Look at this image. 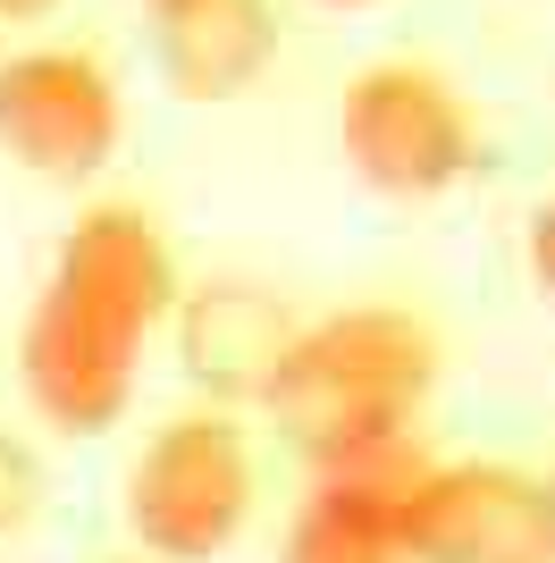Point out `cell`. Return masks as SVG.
I'll list each match as a JSON object with an SVG mask.
<instances>
[{
	"instance_id": "cell-10",
	"label": "cell",
	"mask_w": 555,
	"mask_h": 563,
	"mask_svg": "<svg viewBox=\"0 0 555 563\" xmlns=\"http://www.w3.org/2000/svg\"><path fill=\"white\" fill-rule=\"evenodd\" d=\"M34 514H43V463H34V446H25V438H9V429H0V539H9V530H25Z\"/></svg>"
},
{
	"instance_id": "cell-7",
	"label": "cell",
	"mask_w": 555,
	"mask_h": 563,
	"mask_svg": "<svg viewBox=\"0 0 555 563\" xmlns=\"http://www.w3.org/2000/svg\"><path fill=\"white\" fill-rule=\"evenodd\" d=\"M295 336H303L295 311L278 303L270 286L219 278L177 303V371L194 387H210V404H270Z\"/></svg>"
},
{
	"instance_id": "cell-3",
	"label": "cell",
	"mask_w": 555,
	"mask_h": 563,
	"mask_svg": "<svg viewBox=\"0 0 555 563\" xmlns=\"http://www.w3.org/2000/svg\"><path fill=\"white\" fill-rule=\"evenodd\" d=\"M253 496H261L253 438H244V421H228L210 404V412L168 421L135 454V471H127V530L161 563H210L244 539Z\"/></svg>"
},
{
	"instance_id": "cell-12",
	"label": "cell",
	"mask_w": 555,
	"mask_h": 563,
	"mask_svg": "<svg viewBox=\"0 0 555 563\" xmlns=\"http://www.w3.org/2000/svg\"><path fill=\"white\" fill-rule=\"evenodd\" d=\"M59 0H0V25H34V18H51Z\"/></svg>"
},
{
	"instance_id": "cell-2",
	"label": "cell",
	"mask_w": 555,
	"mask_h": 563,
	"mask_svg": "<svg viewBox=\"0 0 555 563\" xmlns=\"http://www.w3.org/2000/svg\"><path fill=\"white\" fill-rule=\"evenodd\" d=\"M438 387V329L395 303L328 311L295 336L270 387L278 438L312 463V479H362V471H429L413 412Z\"/></svg>"
},
{
	"instance_id": "cell-6",
	"label": "cell",
	"mask_w": 555,
	"mask_h": 563,
	"mask_svg": "<svg viewBox=\"0 0 555 563\" xmlns=\"http://www.w3.org/2000/svg\"><path fill=\"white\" fill-rule=\"evenodd\" d=\"M404 563H555V479L522 463H429L404 488Z\"/></svg>"
},
{
	"instance_id": "cell-4",
	"label": "cell",
	"mask_w": 555,
	"mask_h": 563,
	"mask_svg": "<svg viewBox=\"0 0 555 563\" xmlns=\"http://www.w3.org/2000/svg\"><path fill=\"white\" fill-rule=\"evenodd\" d=\"M337 143H346L353 177L395 202L446 194L480 168V118L429 59H379L353 76L346 110H337Z\"/></svg>"
},
{
	"instance_id": "cell-1",
	"label": "cell",
	"mask_w": 555,
	"mask_h": 563,
	"mask_svg": "<svg viewBox=\"0 0 555 563\" xmlns=\"http://www.w3.org/2000/svg\"><path fill=\"white\" fill-rule=\"evenodd\" d=\"M161 320H177V253L161 219L135 202L85 211L59 235L18 336V387L34 421H51L59 438H101L135 404L143 336Z\"/></svg>"
},
{
	"instance_id": "cell-11",
	"label": "cell",
	"mask_w": 555,
	"mask_h": 563,
	"mask_svg": "<svg viewBox=\"0 0 555 563\" xmlns=\"http://www.w3.org/2000/svg\"><path fill=\"white\" fill-rule=\"evenodd\" d=\"M531 278L555 295V194L538 202V219H531Z\"/></svg>"
},
{
	"instance_id": "cell-13",
	"label": "cell",
	"mask_w": 555,
	"mask_h": 563,
	"mask_svg": "<svg viewBox=\"0 0 555 563\" xmlns=\"http://www.w3.org/2000/svg\"><path fill=\"white\" fill-rule=\"evenodd\" d=\"M328 9H362V0H328Z\"/></svg>"
},
{
	"instance_id": "cell-8",
	"label": "cell",
	"mask_w": 555,
	"mask_h": 563,
	"mask_svg": "<svg viewBox=\"0 0 555 563\" xmlns=\"http://www.w3.org/2000/svg\"><path fill=\"white\" fill-rule=\"evenodd\" d=\"M152 59L185 101L253 93L278 59V0H152Z\"/></svg>"
},
{
	"instance_id": "cell-5",
	"label": "cell",
	"mask_w": 555,
	"mask_h": 563,
	"mask_svg": "<svg viewBox=\"0 0 555 563\" xmlns=\"http://www.w3.org/2000/svg\"><path fill=\"white\" fill-rule=\"evenodd\" d=\"M118 76L101 68V51L76 43H34L0 59V152L51 186H85L118 152Z\"/></svg>"
},
{
	"instance_id": "cell-9",
	"label": "cell",
	"mask_w": 555,
	"mask_h": 563,
	"mask_svg": "<svg viewBox=\"0 0 555 563\" xmlns=\"http://www.w3.org/2000/svg\"><path fill=\"white\" fill-rule=\"evenodd\" d=\"M421 471H362V479H312L286 521L278 563H404V488Z\"/></svg>"
}]
</instances>
